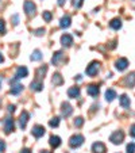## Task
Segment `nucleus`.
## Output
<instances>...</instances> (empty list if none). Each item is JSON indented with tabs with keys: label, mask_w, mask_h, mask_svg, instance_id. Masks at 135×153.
<instances>
[{
	"label": "nucleus",
	"mask_w": 135,
	"mask_h": 153,
	"mask_svg": "<svg viewBox=\"0 0 135 153\" xmlns=\"http://www.w3.org/2000/svg\"><path fill=\"white\" fill-rule=\"evenodd\" d=\"M3 61H4V57H3V54H1V53H0V64L3 62Z\"/></svg>",
	"instance_id": "ea45409f"
},
{
	"label": "nucleus",
	"mask_w": 135,
	"mask_h": 153,
	"mask_svg": "<svg viewBox=\"0 0 135 153\" xmlns=\"http://www.w3.org/2000/svg\"><path fill=\"white\" fill-rule=\"evenodd\" d=\"M0 7H1V0H0Z\"/></svg>",
	"instance_id": "37998d69"
},
{
	"label": "nucleus",
	"mask_w": 135,
	"mask_h": 153,
	"mask_svg": "<svg viewBox=\"0 0 135 153\" xmlns=\"http://www.w3.org/2000/svg\"><path fill=\"white\" fill-rule=\"evenodd\" d=\"M62 58H63L62 52H55L54 56L52 57V64H53V65H60V62H61V60H62Z\"/></svg>",
	"instance_id": "f3484780"
},
{
	"label": "nucleus",
	"mask_w": 135,
	"mask_h": 153,
	"mask_svg": "<svg viewBox=\"0 0 135 153\" xmlns=\"http://www.w3.org/2000/svg\"><path fill=\"white\" fill-rule=\"evenodd\" d=\"M6 150V142L3 140H0V153H3Z\"/></svg>",
	"instance_id": "473e14b6"
},
{
	"label": "nucleus",
	"mask_w": 135,
	"mask_h": 153,
	"mask_svg": "<svg viewBox=\"0 0 135 153\" xmlns=\"http://www.w3.org/2000/svg\"><path fill=\"white\" fill-rule=\"evenodd\" d=\"M49 144L52 145L53 148H58L61 145V138L58 136H52L49 140Z\"/></svg>",
	"instance_id": "a211bd4d"
},
{
	"label": "nucleus",
	"mask_w": 135,
	"mask_h": 153,
	"mask_svg": "<svg viewBox=\"0 0 135 153\" xmlns=\"http://www.w3.org/2000/svg\"><path fill=\"white\" fill-rule=\"evenodd\" d=\"M29 118H30V114L27 113V111H22V114H20V117H19V126L22 127V129L26 127L27 122H29Z\"/></svg>",
	"instance_id": "9b49d317"
},
{
	"label": "nucleus",
	"mask_w": 135,
	"mask_h": 153,
	"mask_svg": "<svg viewBox=\"0 0 135 153\" xmlns=\"http://www.w3.org/2000/svg\"><path fill=\"white\" fill-rule=\"evenodd\" d=\"M86 92H88V95L93 96V98L99 96V92H100V90H99V85H97V84H91V85H88V88H86Z\"/></svg>",
	"instance_id": "ddd939ff"
},
{
	"label": "nucleus",
	"mask_w": 135,
	"mask_h": 153,
	"mask_svg": "<svg viewBox=\"0 0 135 153\" xmlns=\"http://www.w3.org/2000/svg\"><path fill=\"white\" fill-rule=\"evenodd\" d=\"M0 34H6V23L3 19H0Z\"/></svg>",
	"instance_id": "2f4dec72"
},
{
	"label": "nucleus",
	"mask_w": 135,
	"mask_h": 153,
	"mask_svg": "<svg viewBox=\"0 0 135 153\" xmlns=\"http://www.w3.org/2000/svg\"><path fill=\"white\" fill-rule=\"evenodd\" d=\"M99 65H100V62H97V61H92V62L89 64L88 67H86V75L88 76H96L99 72Z\"/></svg>",
	"instance_id": "20e7f679"
},
{
	"label": "nucleus",
	"mask_w": 135,
	"mask_h": 153,
	"mask_svg": "<svg viewBox=\"0 0 135 153\" xmlns=\"http://www.w3.org/2000/svg\"><path fill=\"white\" fill-rule=\"evenodd\" d=\"M49 125L52 127H57L58 125H60V118H58V117H54V118H52V119H50V122H49Z\"/></svg>",
	"instance_id": "bb28decb"
},
{
	"label": "nucleus",
	"mask_w": 135,
	"mask_h": 153,
	"mask_svg": "<svg viewBox=\"0 0 135 153\" xmlns=\"http://www.w3.org/2000/svg\"><path fill=\"white\" fill-rule=\"evenodd\" d=\"M84 144V137L81 134H75V136L70 137L69 140V146L76 149V148H80Z\"/></svg>",
	"instance_id": "f257e3e1"
},
{
	"label": "nucleus",
	"mask_w": 135,
	"mask_h": 153,
	"mask_svg": "<svg viewBox=\"0 0 135 153\" xmlns=\"http://www.w3.org/2000/svg\"><path fill=\"white\" fill-rule=\"evenodd\" d=\"M127 153H135V144L134 142H130L127 145Z\"/></svg>",
	"instance_id": "c756f323"
},
{
	"label": "nucleus",
	"mask_w": 135,
	"mask_h": 153,
	"mask_svg": "<svg viewBox=\"0 0 135 153\" xmlns=\"http://www.w3.org/2000/svg\"><path fill=\"white\" fill-rule=\"evenodd\" d=\"M12 20H14L12 23H14L15 26H16V25L19 23V16H18V15H14V16H12Z\"/></svg>",
	"instance_id": "c9c22d12"
},
{
	"label": "nucleus",
	"mask_w": 135,
	"mask_h": 153,
	"mask_svg": "<svg viewBox=\"0 0 135 153\" xmlns=\"http://www.w3.org/2000/svg\"><path fill=\"white\" fill-rule=\"evenodd\" d=\"M80 94H81V91L78 87H72V88L68 90V96L72 99H77L78 96H80Z\"/></svg>",
	"instance_id": "2eb2a0df"
},
{
	"label": "nucleus",
	"mask_w": 135,
	"mask_h": 153,
	"mask_svg": "<svg viewBox=\"0 0 135 153\" xmlns=\"http://www.w3.org/2000/svg\"><path fill=\"white\" fill-rule=\"evenodd\" d=\"M27 75H29V71H27L26 67H19L16 71V75H15V77L12 79V80H10V84H14L16 80H19V79H23V77H27Z\"/></svg>",
	"instance_id": "7ed1b4c3"
},
{
	"label": "nucleus",
	"mask_w": 135,
	"mask_h": 153,
	"mask_svg": "<svg viewBox=\"0 0 135 153\" xmlns=\"http://www.w3.org/2000/svg\"><path fill=\"white\" fill-rule=\"evenodd\" d=\"M30 60H31V61L42 60V53H41V50H34V52H32V54L30 56Z\"/></svg>",
	"instance_id": "a878e982"
},
{
	"label": "nucleus",
	"mask_w": 135,
	"mask_h": 153,
	"mask_svg": "<svg viewBox=\"0 0 135 153\" xmlns=\"http://www.w3.org/2000/svg\"><path fill=\"white\" fill-rule=\"evenodd\" d=\"M66 0H58V6H63Z\"/></svg>",
	"instance_id": "4c0bfd02"
},
{
	"label": "nucleus",
	"mask_w": 135,
	"mask_h": 153,
	"mask_svg": "<svg viewBox=\"0 0 135 153\" xmlns=\"http://www.w3.org/2000/svg\"><path fill=\"white\" fill-rule=\"evenodd\" d=\"M70 23H72L70 16L69 15H65V16H62L61 20H60V27H62V29H68V27L70 26Z\"/></svg>",
	"instance_id": "dca6fc26"
},
{
	"label": "nucleus",
	"mask_w": 135,
	"mask_h": 153,
	"mask_svg": "<svg viewBox=\"0 0 135 153\" xmlns=\"http://www.w3.org/2000/svg\"><path fill=\"white\" fill-rule=\"evenodd\" d=\"M41 153H52V152H49V150H42Z\"/></svg>",
	"instance_id": "a19ab883"
},
{
	"label": "nucleus",
	"mask_w": 135,
	"mask_h": 153,
	"mask_svg": "<svg viewBox=\"0 0 135 153\" xmlns=\"http://www.w3.org/2000/svg\"><path fill=\"white\" fill-rule=\"evenodd\" d=\"M109 141H111L112 144H115V145L122 144V142L124 141V133L122 131V130H118V131H115V133H112L111 137H109Z\"/></svg>",
	"instance_id": "f03ea898"
},
{
	"label": "nucleus",
	"mask_w": 135,
	"mask_h": 153,
	"mask_svg": "<svg viewBox=\"0 0 135 153\" xmlns=\"http://www.w3.org/2000/svg\"><path fill=\"white\" fill-rule=\"evenodd\" d=\"M119 102H120V106L124 107V108H128L130 107V98L127 95H122L119 98Z\"/></svg>",
	"instance_id": "412c9836"
},
{
	"label": "nucleus",
	"mask_w": 135,
	"mask_h": 153,
	"mask_svg": "<svg viewBox=\"0 0 135 153\" xmlns=\"http://www.w3.org/2000/svg\"><path fill=\"white\" fill-rule=\"evenodd\" d=\"M20 153H31V150H30V149H27V148H26V149H23V150H22V152H20Z\"/></svg>",
	"instance_id": "58836bf2"
},
{
	"label": "nucleus",
	"mask_w": 135,
	"mask_h": 153,
	"mask_svg": "<svg viewBox=\"0 0 135 153\" xmlns=\"http://www.w3.org/2000/svg\"><path fill=\"white\" fill-rule=\"evenodd\" d=\"M124 84H126V87H128V88H132V87L135 85V72L128 73V75L124 77Z\"/></svg>",
	"instance_id": "f8f14e48"
},
{
	"label": "nucleus",
	"mask_w": 135,
	"mask_h": 153,
	"mask_svg": "<svg viewBox=\"0 0 135 153\" xmlns=\"http://www.w3.org/2000/svg\"><path fill=\"white\" fill-rule=\"evenodd\" d=\"M130 136L135 137V125H132V126L130 127Z\"/></svg>",
	"instance_id": "f704fd0d"
},
{
	"label": "nucleus",
	"mask_w": 135,
	"mask_h": 153,
	"mask_svg": "<svg viewBox=\"0 0 135 153\" xmlns=\"http://www.w3.org/2000/svg\"><path fill=\"white\" fill-rule=\"evenodd\" d=\"M61 113H62V117H65V118H68V117L72 115L73 113V107L70 106L68 102H65V103H62V106H61Z\"/></svg>",
	"instance_id": "423d86ee"
},
{
	"label": "nucleus",
	"mask_w": 135,
	"mask_h": 153,
	"mask_svg": "<svg viewBox=\"0 0 135 153\" xmlns=\"http://www.w3.org/2000/svg\"><path fill=\"white\" fill-rule=\"evenodd\" d=\"M23 8H24L26 15H29V16H34L35 11H37V6H35L32 1H30V0H26V1H24Z\"/></svg>",
	"instance_id": "39448f33"
},
{
	"label": "nucleus",
	"mask_w": 135,
	"mask_h": 153,
	"mask_svg": "<svg viewBox=\"0 0 135 153\" xmlns=\"http://www.w3.org/2000/svg\"><path fill=\"white\" fill-rule=\"evenodd\" d=\"M127 67H128V60L127 58H124V57H122V58H119L118 61L115 62V68L118 71H124V69H127Z\"/></svg>",
	"instance_id": "1a4fd4ad"
},
{
	"label": "nucleus",
	"mask_w": 135,
	"mask_h": 153,
	"mask_svg": "<svg viewBox=\"0 0 135 153\" xmlns=\"http://www.w3.org/2000/svg\"><path fill=\"white\" fill-rule=\"evenodd\" d=\"M34 34H35V35H42V34H45V29H38V30H35Z\"/></svg>",
	"instance_id": "72a5a7b5"
},
{
	"label": "nucleus",
	"mask_w": 135,
	"mask_h": 153,
	"mask_svg": "<svg viewBox=\"0 0 135 153\" xmlns=\"http://www.w3.org/2000/svg\"><path fill=\"white\" fill-rule=\"evenodd\" d=\"M23 91V85L22 84H15V85L11 87V91L10 92L12 94V95H18V94H20Z\"/></svg>",
	"instance_id": "b1692460"
},
{
	"label": "nucleus",
	"mask_w": 135,
	"mask_h": 153,
	"mask_svg": "<svg viewBox=\"0 0 135 153\" xmlns=\"http://www.w3.org/2000/svg\"><path fill=\"white\" fill-rule=\"evenodd\" d=\"M15 129V123H14V119L12 118H6V121H4V131H6V134H10L12 133Z\"/></svg>",
	"instance_id": "0eeeda50"
},
{
	"label": "nucleus",
	"mask_w": 135,
	"mask_h": 153,
	"mask_svg": "<svg viewBox=\"0 0 135 153\" xmlns=\"http://www.w3.org/2000/svg\"><path fill=\"white\" fill-rule=\"evenodd\" d=\"M92 152L93 153H105L107 148L103 142H95V144L92 145Z\"/></svg>",
	"instance_id": "4468645a"
},
{
	"label": "nucleus",
	"mask_w": 135,
	"mask_h": 153,
	"mask_svg": "<svg viewBox=\"0 0 135 153\" xmlns=\"http://www.w3.org/2000/svg\"><path fill=\"white\" fill-rule=\"evenodd\" d=\"M43 19L46 20V22H50L52 20V18H53V15H52V12H49V11H43Z\"/></svg>",
	"instance_id": "c85d7f7f"
},
{
	"label": "nucleus",
	"mask_w": 135,
	"mask_h": 153,
	"mask_svg": "<svg viewBox=\"0 0 135 153\" xmlns=\"http://www.w3.org/2000/svg\"><path fill=\"white\" fill-rule=\"evenodd\" d=\"M53 84L54 85H62L63 84V79H62V76L60 75V73H54L53 75Z\"/></svg>",
	"instance_id": "4be33fe9"
},
{
	"label": "nucleus",
	"mask_w": 135,
	"mask_h": 153,
	"mask_svg": "<svg viewBox=\"0 0 135 153\" xmlns=\"http://www.w3.org/2000/svg\"><path fill=\"white\" fill-rule=\"evenodd\" d=\"M84 125V118H81V117H77V118L75 119V126L76 127H81Z\"/></svg>",
	"instance_id": "cd10ccee"
},
{
	"label": "nucleus",
	"mask_w": 135,
	"mask_h": 153,
	"mask_svg": "<svg viewBox=\"0 0 135 153\" xmlns=\"http://www.w3.org/2000/svg\"><path fill=\"white\" fill-rule=\"evenodd\" d=\"M61 43H62V46L65 48H70L73 43V37L70 34H63L61 37Z\"/></svg>",
	"instance_id": "9d476101"
},
{
	"label": "nucleus",
	"mask_w": 135,
	"mask_h": 153,
	"mask_svg": "<svg viewBox=\"0 0 135 153\" xmlns=\"http://www.w3.org/2000/svg\"><path fill=\"white\" fill-rule=\"evenodd\" d=\"M115 98H116L115 90H107V91H105V100H107V102H112Z\"/></svg>",
	"instance_id": "393cba45"
},
{
	"label": "nucleus",
	"mask_w": 135,
	"mask_h": 153,
	"mask_svg": "<svg viewBox=\"0 0 135 153\" xmlns=\"http://www.w3.org/2000/svg\"><path fill=\"white\" fill-rule=\"evenodd\" d=\"M47 72V67L46 65H43V67H41L39 69L35 72V75H37V80H41L42 77H45V73Z\"/></svg>",
	"instance_id": "5701e85b"
},
{
	"label": "nucleus",
	"mask_w": 135,
	"mask_h": 153,
	"mask_svg": "<svg viewBox=\"0 0 135 153\" xmlns=\"http://www.w3.org/2000/svg\"><path fill=\"white\" fill-rule=\"evenodd\" d=\"M14 111H15V106H14V104H10V106H8V113H14Z\"/></svg>",
	"instance_id": "e433bc0d"
},
{
	"label": "nucleus",
	"mask_w": 135,
	"mask_h": 153,
	"mask_svg": "<svg viewBox=\"0 0 135 153\" xmlns=\"http://www.w3.org/2000/svg\"><path fill=\"white\" fill-rule=\"evenodd\" d=\"M31 90L32 91H42L43 90V83L41 80H34L31 83Z\"/></svg>",
	"instance_id": "6ab92c4d"
},
{
	"label": "nucleus",
	"mask_w": 135,
	"mask_h": 153,
	"mask_svg": "<svg viewBox=\"0 0 135 153\" xmlns=\"http://www.w3.org/2000/svg\"><path fill=\"white\" fill-rule=\"evenodd\" d=\"M45 127L43 126H41V125H35L34 127H32V130H31V133H32V136L35 137V138H41V137L45 134Z\"/></svg>",
	"instance_id": "6e6552de"
},
{
	"label": "nucleus",
	"mask_w": 135,
	"mask_h": 153,
	"mask_svg": "<svg viewBox=\"0 0 135 153\" xmlns=\"http://www.w3.org/2000/svg\"><path fill=\"white\" fill-rule=\"evenodd\" d=\"M83 3H84V0H73V1H72L73 7H76V8H81Z\"/></svg>",
	"instance_id": "7c9ffc66"
},
{
	"label": "nucleus",
	"mask_w": 135,
	"mask_h": 153,
	"mask_svg": "<svg viewBox=\"0 0 135 153\" xmlns=\"http://www.w3.org/2000/svg\"><path fill=\"white\" fill-rule=\"evenodd\" d=\"M109 26L114 30H119L122 27V20L119 19V18H115V19H112L111 22H109Z\"/></svg>",
	"instance_id": "aec40b11"
},
{
	"label": "nucleus",
	"mask_w": 135,
	"mask_h": 153,
	"mask_svg": "<svg viewBox=\"0 0 135 153\" xmlns=\"http://www.w3.org/2000/svg\"><path fill=\"white\" fill-rule=\"evenodd\" d=\"M0 87H1V79H0Z\"/></svg>",
	"instance_id": "79ce46f5"
}]
</instances>
